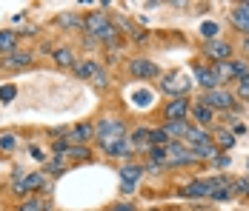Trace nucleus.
I'll return each mask as SVG.
<instances>
[{
	"label": "nucleus",
	"instance_id": "1",
	"mask_svg": "<svg viewBox=\"0 0 249 211\" xmlns=\"http://www.w3.org/2000/svg\"><path fill=\"white\" fill-rule=\"evenodd\" d=\"M95 137H98V143L103 146V151H106L115 143L126 140V129H124L121 120H100L98 126H95Z\"/></svg>",
	"mask_w": 249,
	"mask_h": 211
},
{
	"label": "nucleus",
	"instance_id": "2",
	"mask_svg": "<svg viewBox=\"0 0 249 211\" xmlns=\"http://www.w3.org/2000/svg\"><path fill=\"white\" fill-rule=\"evenodd\" d=\"M226 177H209V180H195V183H189V186H183V197H212L218 186L224 183Z\"/></svg>",
	"mask_w": 249,
	"mask_h": 211
},
{
	"label": "nucleus",
	"instance_id": "3",
	"mask_svg": "<svg viewBox=\"0 0 249 211\" xmlns=\"http://www.w3.org/2000/svg\"><path fill=\"white\" fill-rule=\"evenodd\" d=\"M200 103H203V106H209L212 112H215V109H226V112H229V109H235V97L226 92V89H212V92H203Z\"/></svg>",
	"mask_w": 249,
	"mask_h": 211
},
{
	"label": "nucleus",
	"instance_id": "4",
	"mask_svg": "<svg viewBox=\"0 0 249 211\" xmlns=\"http://www.w3.org/2000/svg\"><path fill=\"white\" fill-rule=\"evenodd\" d=\"M189 83H192V80H189L183 71H172V74L160 83V89H163V92H169V94H175V97H186Z\"/></svg>",
	"mask_w": 249,
	"mask_h": 211
},
{
	"label": "nucleus",
	"instance_id": "5",
	"mask_svg": "<svg viewBox=\"0 0 249 211\" xmlns=\"http://www.w3.org/2000/svg\"><path fill=\"white\" fill-rule=\"evenodd\" d=\"M203 54L212 57L215 63H226L232 57V46L226 40H209V43H203Z\"/></svg>",
	"mask_w": 249,
	"mask_h": 211
},
{
	"label": "nucleus",
	"instance_id": "6",
	"mask_svg": "<svg viewBox=\"0 0 249 211\" xmlns=\"http://www.w3.org/2000/svg\"><path fill=\"white\" fill-rule=\"evenodd\" d=\"M186 163H195L192 148L183 146V143H169V160H166V165H186Z\"/></svg>",
	"mask_w": 249,
	"mask_h": 211
},
{
	"label": "nucleus",
	"instance_id": "7",
	"mask_svg": "<svg viewBox=\"0 0 249 211\" xmlns=\"http://www.w3.org/2000/svg\"><path fill=\"white\" fill-rule=\"evenodd\" d=\"M129 71L138 77V80H149V77H158V66L146 60V57H135L132 63H129Z\"/></svg>",
	"mask_w": 249,
	"mask_h": 211
},
{
	"label": "nucleus",
	"instance_id": "8",
	"mask_svg": "<svg viewBox=\"0 0 249 211\" xmlns=\"http://www.w3.org/2000/svg\"><path fill=\"white\" fill-rule=\"evenodd\" d=\"M192 112V103L186 97H175L166 106V120H186V114Z\"/></svg>",
	"mask_w": 249,
	"mask_h": 211
},
{
	"label": "nucleus",
	"instance_id": "9",
	"mask_svg": "<svg viewBox=\"0 0 249 211\" xmlns=\"http://www.w3.org/2000/svg\"><path fill=\"white\" fill-rule=\"evenodd\" d=\"M92 137H95L92 123H80V126H75V129L66 134V143H69V146H72V143H75V146H83V143H89Z\"/></svg>",
	"mask_w": 249,
	"mask_h": 211
},
{
	"label": "nucleus",
	"instance_id": "10",
	"mask_svg": "<svg viewBox=\"0 0 249 211\" xmlns=\"http://www.w3.org/2000/svg\"><path fill=\"white\" fill-rule=\"evenodd\" d=\"M35 188H43V174H26L20 183H15V191L18 194H29V191H35Z\"/></svg>",
	"mask_w": 249,
	"mask_h": 211
},
{
	"label": "nucleus",
	"instance_id": "11",
	"mask_svg": "<svg viewBox=\"0 0 249 211\" xmlns=\"http://www.w3.org/2000/svg\"><path fill=\"white\" fill-rule=\"evenodd\" d=\"M83 26H86V32H89L92 37H98L100 32L109 26V20H106V15H103V12H92V15L86 17V23H83Z\"/></svg>",
	"mask_w": 249,
	"mask_h": 211
},
{
	"label": "nucleus",
	"instance_id": "12",
	"mask_svg": "<svg viewBox=\"0 0 249 211\" xmlns=\"http://www.w3.org/2000/svg\"><path fill=\"white\" fill-rule=\"evenodd\" d=\"M192 126L186 123V120H166V126H163V131L175 137V140H186V131H189Z\"/></svg>",
	"mask_w": 249,
	"mask_h": 211
},
{
	"label": "nucleus",
	"instance_id": "13",
	"mask_svg": "<svg viewBox=\"0 0 249 211\" xmlns=\"http://www.w3.org/2000/svg\"><path fill=\"white\" fill-rule=\"evenodd\" d=\"M195 83H198L200 89H206V92L218 89V80H215L212 69H203V66H195Z\"/></svg>",
	"mask_w": 249,
	"mask_h": 211
},
{
	"label": "nucleus",
	"instance_id": "14",
	"mask_svg": "<svg viewBox=\"0 0 249 211\" xmlns=\"http://www.w3.org/2000/svg\"><path fill=\"white\" fill-rule=\"evenodd\" d=\"M232 23L238 26L244 34H249V3H241V6H235V12H232Z\"/></svg>",
	"mask_w": 249,
	"mask_h": 211
},
{
	"label": "nucleus",
	"instance_id": "15",
	"mask_svg": "<svg viewBox=\"0 0 249 211\" xmlns=\"http://www.w3.org/2000/svg\"><path fill=\"white\" fill-rule=\"evenodd\" d=\"M192 154H195V160H215V157H218V146L212 140L198 143V146H192Z\"/></svg>",
	"mask_w": 249,
	"mask_h": 211
},
{
	"label": "nucleus",
	"instance_id": "16",
	"mask_svg": "<svg viewBox=\"0 0 249 211\" xmlns=\"http://www.w3.org/2000/svg\"><path fill=\"white\" fill-rule=\"evenodd\" d=\"M143 165H124L121 168V183H129V186H138V180L143 177Z\"/></svg>",
	"mask_w": 249,
	"mask_h": 211
},
{
	"label": "nucleus",
	"instance_id": "17",
	"mask_svg": "<svg viewBox=\"0 0 249 211\" xmlns=\"http://www.w3.org/2000/svg\"><path fill=\"white\" fill-rule=\"evenodd\" d=\"M29 63H32V54H26V51H20V54L15 51V54H9V57L3 60V66H6V69H12V71H15V69H26Z\"/></svg>",
	"mask_w": 249,
	"mask_h": 211
},
{
	"label": "nucleus",
	"instance_id": "18",
	"mask_svg": "<svg viewBox=\"0 0 249 211\" xmlns=\"http://www.w3.org/2000/svg\"><path fill=\"white\" fill-rule=\"evenodd\" d=\"M212 74H215V80L218 83H226V80H235V66L226 60V63H215L212 66Z\"/></svg>",
	"mask_w": 249,
	"mask_h": 211
},
{
	"label": "nucleus",
	"instance_id": "19",
	"mask_svg": "<svg viewBox=\"0 0 249 211\" xmlns=\"http://www.w3.org/2000/svg\"><path fill=\"white\" fill-rule=\"evenodd\" d=\"M75 71H77L80 80H92V77L100 71V66L98 63H92V60H83V63H75Z\"/></svg>",
	"mask_w": 249,
	"mask_h": 211
},
{
	"label": "nucleus",
	"instance_id": "20",
	"mask_svg": "<svg viewBox=\"0 0 249 211\" xmlns=\"http://www.w3.org/2000/svg\"><path fill=\"white\" fill-rule=\"evenodd\" d=\"M212 137H209V131L206 129H200V126H192L189 131H186V143H189V148L192 146H198V143H209Z\"/></svg>",
	"mask_w": 249,
	"mask_h": 211
},
{
	"label": "nucleus",
	"instance_id": "21",
	"mask_svg": "<svg viewBox=\"0 0 249 211\" xmlns=\"http://www.w3.org/2000/svg\"><path fill=\"white\" fill-rule=\"evenodd\" d=\"M192 114H195V120L203 123V126H209L212 117H215V112H212L209 106H203V103H195V106H192Z\"/></svg>",
	"mask_w": 249,
	"mask_h": 211
},
{
	"label": "nucleus",
	"instance_id": "22",
	"mask_svg": "<svg viewBox=\"0 0 249 211\" xmlns=\"http://www.w3.org/2000/svg\"><path fill=\"white\" fill-rule=\"evenodd\" d=\"M149 157H152V163L166 165V160H169V146H152V148H149Z\"/></svg>",
	"mask_w": 249,
	"mask_h": 211
},
{
	"label": "nucleus",
	"instance_id": "23",
	"mask_svg": "<svg viewBox=\"0 0 249 211\" xmlns=\"http://www.w3.org/2000/svg\"><path fill=\"white\" fill-rule=\"evenodd\" d=\"M106 154H109V157H129V154H132V143L129 140L115 143L112 148H106Z\"/></svg>",
	"mask_w": 249,
	"mask_h": 211
},
{
	"label": "nucleus",
	"instance_id": "24",
	"mask_svg": "<svg viewBox=\"0 0 249 211\" xmlns=\"http://www.w3.org/2000/svg\"><path fill=\"white\" fill-rule=\"evenodd\" d=\"M132 148H135V146H138V148H146V151H149L152 148V143H149V131H146V129H138V131H135V134H132Z\"/></svg>",
	"mask_w": 249,
	"mask_h": 211
},
{
	"label": "nucleus",
	"instance_id": "25",
	"mask_svg": "<svg viewBox=\"0 0 249 211\" xmlns=\"http://www.w3.org/2000/svg\"><path fill=\"white\" fill-rule=\"evenodd\" d=\"M54 63H57V66H75L72 49H57V51H54Z\"/></svg>",
	"mask_w": 249,
	"mask_h": 211
},
{
	"label": "nucleus",
	"instance_id": "26",
	"mask_svg": "<svg viewBox=\"0 0 249 211\" xmlns=\"http://www.w3.org/2000/svg\"><path fill=\"white\" fill-rule=\"evenodd\" d=\"M132 103L141 106V109H146V106L152 103V92L149 89H138V92H132Z\"/></svg>",
	"mask_w": 249,
	"mask_h": 211
},
{
	"label": "nucleus",
	"instance_id": "27",
	"mask_svg": "<svg viewBox=\"0 0 249 211\" xmlns=\"http://www.w3.org/2000/svg\"><path fill=\"white\" fill-rule=\"evenodd\" d=\"M66 157H72V160H77V163H83V160H89L92 154H89V148H86V146H69Z\"/></svg>",
	"mask_w": 249,
	"mask_h": 211
},
{
	"label": "nucleus",
	"instance_id": "28",
	"mask_svg": "<svg viewBox=\"0 0 249 211\" xmlns=\"http://www.w3.org/2000/svg\"><path fill=\"white\" fill-rule=\"evenodd\" d=\"M18 43V34L15 32H0V51H12Z\"/></svg>",
	"mask_w": 249,
	"mask_h": 211
},
{
	"label": "nucleus",
	"instance_id": "29",
	"mask_svg": "<svg viewBox=\"0 0 249 211\" xmlns=\"http://www.w3.org/2000/svg\"><path fill=\"white\" fill-rule=\"evenodd\" d=\"M221 32V26L212 23V20H206V23H200V34H203V40L209 43V40H215V34Z\"/></svg>",
	"mask_w": 249,
	"mask_h": 211
},
{
	"label": "nucleus",
	"instance_id": "30",
	"mask_svg": "<svg viewBox=\"0 0 249 211\" xmlns=\"http://www.w3.org/2000/svg\"><path fill=\"white\" fill-rule=\"evenodd\" d=\"M169 140H172V137H169L163 129H155V131H149V143H152V146H166Z\"/></svg>",
	"mask_w": 249,
	"mask_h": 211
},
{
	"label": "nucleus",
	"instance_id": "31",
	"mask_svg": "<svg viewBox=\"0 0 249 211\" xmlns=\"http://www.w3.org/2000/svg\"><path fill=\"white\" fill-rule=\"evenodd\" d=\"M215 140H218L221 148H232L235 146V134L232 131H215Z\"/></svg>",
	"mask_w": 249,
	"mask_h": 211
},
{
	"label": "nucleus",
	"instance_id": "32",
	"mask_svg": "<svg viewBox=\"0 0 249 211\" xmlns=\"http://www.w3.org/2000/svg\"><path fill=\"white\" fill-rule=\"evenodd\" d=\"M95 40H103V43H115V40H118V29L109 23V26H106V29H103V32L98 34V37H95Z\"/></svg>",
	"mask_w": 249,
	"mask_h": 211
},
{
	"label": "nucleus",
	"instance_id": "33",
	"mask_svg": "<svg viewBox=\"0 0 249 211\" xmlns=\"http://www.w3.org/2000/svg\"><path fill=\"white\" fill-rule=\"evenodd\" d=\"M15 148H18L15 134H0V151H15Z\"/></svg>",
	"mask_w": 249,
	"mask_h": 211
},
{
	"label": "nucleus",
	"instance_id": "34",
	"mask_svg": "<svg viewBox=\"0 0 249 211\" xmlns=\"http://www.w3.org/2000/svg\"><path fill=\"white\" fill-rule=\"evenodd\" d=\"M18 97V89L15 86H0V103H12Z\"/></svg>",
	"mask_w": 249,
	"mask_h": 211
},
{
	"label": "nucleus",
	"instance_id": "35",
	"mask_svg": "<svg viewBox=\"0 0 249 211\" xmlns=\"http://www.w3.org/2000/svg\"><path fill=\"white\" fill-rule=\"evenodd\" d=\"M235 66V77L241 80V83H249V69L244 66V63H232Z\"/></svg>",
	"mask_w": 249,
	"mask_h": 211
},
{
	"label": "nucleus",
	"instance_id": "36",
	"mask_svg": "<svg viewBox=\"0 0 249 211\" xmlns=\"http://www.w3.org/2000/svg\"><path fill=\"white\" fill-rule=\"evenodd\" d=\"M106 83H109V77H106V71L100 69L98 74L92 77V86H95V89H106Z\"/></svg>",
	"mask_w": 249,
	"mask_h": 211
},
{
	"label": "nucleus",
	"instance_id": "37",
	"mask_svg": "<svg viewBox=\"0 0 249 211\" xmlns=\"http://www.w3.org/2000/svg\"><path fill=\"white\" fill-rule=\"evenodd\" d=\"M232 188H235V194H249V177H244V180H235V183H232Z\"/></svg>",
	"mask_w": 249,
	"mask_h": 211
},
{
	"label": "nucleus",
	"instance_id": "38",
	"mask_svg": "<svg viewBox=\"0 0 249 211\" xmlns=\"http://www.w3.org/2000/svg\"><path fill=\"white\" fill-rule=\"evenodd\" d=\"M18 211H43V206H40L37 200H26V203H23Z\"/></svg>",
	"mask_w": 249,
	"mask_h": 211
},
{
	"label": "nucleus",
	"instance_id": "39",
	"mask_svg": "<svg viewBox=\"0 0 249 211\" xmlns=\"http://www.w3.org/2000/svg\"><path fill=\"white\" fill-rule=\"evenodd\" d=\"M63 168H66V165H63V160H60V157L49 163V171H52V174H63Z\"/></svg>",
	"mask_w": 249,
	"mask_h": 211
},
{
	"label": "nucleus",
	"instance_id": "40",
	"mask_svg": "<svg viewBox=\"0 0 249 211\" xmlns=\"http://www.w3.org/2000/svg\"><path fill=\"white\" fill-rule=\"evenodd\" d=\"M57 23H60V26H77V17H75V15H60V17H57Z\"/></svg>",
	"mask_w": 249,
	"mask_h": 211
},
{
	"label": "nucleus",
	"instance_id": "41",
	"mask_svg": "<svg viewBox=\"0 0 249 211\" xmlns=\"http://www.w3.org/2000/svg\"><path fill=\"white\" fill-rule=\"evenodd\" d=\"M229 163H232L229 154H218V157H215V165H218V168H229Z\"/></svg>",
	"mask_w": 249,
	"mask_h": 211
},
{
	"label": "nucleus",
	"instance_id": "42",
	"mask_svg": "<svg viewBox=\"0 0 249 211\" xmlns=\"http://www.w3.org/2000/svg\"><path fill=\"white\" fill-rule=\"evenodd\" d=\"M238 94H241L244 100H249V83H241V86H238Z\"/></svg>",
	"mask_w": 249,
	"mask_h": 211
},
{
	"label": "nucleus",
	"instance_id": "43",
	"mask_svg": "<svg viewBox=\"0 0 249 211\" xmlns=\"http://www.w3.org/2000/svg\"><path fill=\"white\" fill-rule=\"evenodd\" d=\"M29 154H32V157H35V160H37V163H43V160H46V157H43V151H40V148H32V151H29Z\"/></svg>",
	"mask_w": 249,
	"mask_h": 211
},
{
	"label": "nucleus",
	"instance_id": "44",
	"mask_svg": "<svg viewBox=\"0 0 249 211\" xmlns=\"http://www.w3.org/2000/svg\"><path fill=\"white\" fill-rule=\"evenodd\" d=\"M112 211H135V206L132 203H121V206H115Z\"/></svg>",
	"mask_w": 249,
	"mask_h": 211
},
{
	"label": "nucleus",
	"instance_id": "45",
	"mask_svg": "<svg viewBox=\"0 0 249 211\" xmlns=\"http://www.w3.org/2000/svg\"><path fill=\"white\" fill-rule=\"evenodd\" d=\"M121 191H124V194H132V191H135V186H129V183H121Z\"/></svg>",
	"mask_w": 249,
	"mask_h": 211
},
{
	"label": "nucleus",
	"instance_id": "46",
	"mask_svg": "<svg viewBox=\"0 0 249 211\" xmlns=\"http://www.w3.org/2000/svg\"><path fill=\"white\" fill-rule=\"evenodd\" d=\"M244 46H247V51H249V37H247V40H244Z\"/></svg>",
	"mask_w": 249,
	"mask_h": 211
}]
</instances>
